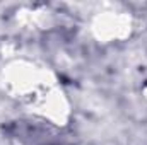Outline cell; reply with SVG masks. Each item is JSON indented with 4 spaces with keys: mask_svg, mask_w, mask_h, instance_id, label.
<instances>
[{
    "mask_svg": "<svg viewBox=\"0 0 147 145\" xmlns=\"http://www.w3.org/2000/svg\"><path fill=\"white\" fill-rule=\"evenodd\" d=\"M2 84L10 97L28 108L34 106L45 94L58 85L55 75L48 68L29 60H14L7 63L2 70Z\"/></svg>",
    "mask_w": 147,
    "mask_h": 145,
    "instance_id": "obj_1",
    "label": "cell"
},
{
    "mask_svg": "<svg viewBox=\"0 0 147 145\" xmlns=\"http://www.w3.org/2000/svg\"><path fill=\"white\" fill-rule=\"evenodd\" d=\"M142 92L147 96V73H146V77H144V85H142Z\"/></svg>",
    "mask_w": 147,
    "mask_h": 145,
    "instance_id": "obj_3",
    "label": "cell"
},
{
    "mask_svg": "<svg viewBox=\"0 0 147 145\" xmlns=\"http://www.w3.org/2000/svg\"><path fill=\"white\" fill-rule=\"evenodd\" d=\"M91 31L101 43L123 41L134 31V19L127 10L116 7L101 9L91 17Z\"/></svg>",
    "mask_w": 147,
    "mask_h": 145,
    "instance_id": "obj_2",
    "label": "cell"
}]
</instances>
